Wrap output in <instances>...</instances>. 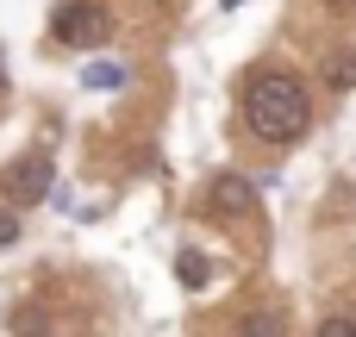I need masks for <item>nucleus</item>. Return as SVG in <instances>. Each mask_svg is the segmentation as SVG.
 <instances>
[{"mask_svg": "<svg viewBox=\"0 0 356 337\" xmlns=\"http://www.w3.org/2000/svg\"><path fill=\"white\" fill-rule=\"evenodd\" d=\"M244 125H250V138H263V144H294V138H307V125H313V94H307V81L288 75V69L250 75V81H244Z\"/></svg>", "mask_w": 356, "mask_h": 337, "instance_id": "nucleus-1", "label": "nucleus"}, {"mask_svg": "<svg viewBox=\"0 0 356 337\" xmlns=\"http://www.w3.org/2000/svg\"><path fill=\"white\" fill-rule=\"evenodd\" d=\"M106 31H113V13L100 0H63L50 19V38L69 50H94V44H106Z\"/></svg>", "mask_w": 356, "mask_h": 337, "instance_id": "nucleus-2", "label": "nucleus"}, {"mask_svg": "<svg viewBox=\"0 0 356 337\" xmlns=\"http://www.w3.org/2000/svg\"><path fill=\"white\" fill-rule=\"evenodd\" d=\"M50 188H56L50 156H19V163L0 169V194H6V206H38V200H50Z\"/></svg>", "mask_w": 356, "mask_h": 337, "instance_id": "nucleus-3", "label": "nucleus"}, {"mask_svg": "<svg viewBox=\"0 0 356 337\" xmlns=\"http://www.w3.org/2000/svg\"><path fill=\"white\" fill-rule=\"evenodd\" d=\"M207 206L219 213V219H250L257 213V181H244V175H213L207 181Z\"/></svg>", "mask_w": 356, "mask_h": 337, "instance_id": "nucleus-4", "label": "nucleus"}, {"mask_svg": "<svg viewBox=\"0 0 356 337\" xmlns=\"http://www.w3.org/2000/svg\"><path fill=\"white\" fill-rule=\"evenodd\" d=\"M50 306H38V300H25V306H13V337H50Z\"/></svg>", "mask_w": 356, "mask_h": 337, "instance_id": "nucleus-5", "label": "nucleus"}, {"mask_svg": "<svg viewBox=\"0 0 356 337\" xmlns=\"http://www.w3.org/2000/svg\"><path fill=\"white\" fill-rule=\"evenodd\" d=\"M232 337H288V325H282V313L257 306V313H244V319H238V331H232Z\"/></svg>", "mask_w": 356, "mask_h": 337, "instance_id": "nucleus-6", "label": "nucleus"}, {"mask_svg": "<svg viewBox=\"0 0 356 337\" xmlns=\"http://www.w3.org/2000/svg\"><path fill=\"white\" fill-rule=\"evenodd\" d=\"M175 275H181V288H188V294H200V288L213 281V269H207V256H200V250H181V256H175Z\"/></svg>", "mask_w": 356, "mask_h": 337, "instance_id": "nucleus-7", "label": "nucleus"}, {"mask_svg": "<svg viewBox=\"0 0 356 337\" xmlns=\"http://www.w3.org/2000/svg\"><path fill=\"white\" fill-rule=\"evenodd\" d=\"M125 75H131L125 63H94V69H81L88 88H125Z\"/></svg>", "mask_w": 356, "mask_h": 337, "instance_id": "nucleus-8", "label": "nucleus"}, {"mask_svg": "<svg viewBox=\"0 0 356 337\" xmlns=\"http://www.w3.org/2000/svg\"><path fill=\"white\" fill-rule=\"evenodd\" d=\"M325 75H332V88H350V81H356V56H344V50H338Z\"/></svg>", "mask_w": 356, "mask_h": 337, "instance_id": "nucleus-9", "label": "nucleus"}, {"mask_svg": "<svg viewBox=\"0 0 356 337\" xmlns=\"http://www.w3.org/2000/svg\"><path fill=\"white\" fill-rule=\"evenodd\" d=\"M319 337H356V319H350V313H338V319L319 325Z\"/></svg>", "mask_w": 356, "mask_h": 337, "instance_id": "nucleus-10", "label": "nucleus"}, {"mask_svg": "<svg viewBox=\"0 0 356 337\" xmlns=\"http://www.w3.org/2000/svg\"><path fill=\"white\" fill-rule=\"evenodd\" d=\"M6 244H19V213L0 206V250H6Z\"/></svg>", "mask_w": 356, "mask_h": 337, "instance_id": "nucleus-11", "label": "nucleus"}, {"mask_svg": "<svg viewBox=\"0 0 356 337\" xmlns=\"http://www.w3.org/2000/svg\"><path fill=\"white\" fill-rule=\"evenodd\" d=\"M0 94H6V56H0Z\"/></svg>", "mask_w": 356, "mask_h": 337, "instance_id": "nucleus-12", "label": "nucleus"}, {"mask_svg": "<svg viewBox=\"0 0 356 337\" xmlns=\"http://www.w3.org/2000/svg\"><path fill=\"white\" fill-rule=\"evenodd\" d=\"M338 6H344V0H338Z\"/></svg>", "mask_w": 356, "mask_h": 337, "instance_id": "nucleus-13", "label": "nucleus"}]
</instances>
